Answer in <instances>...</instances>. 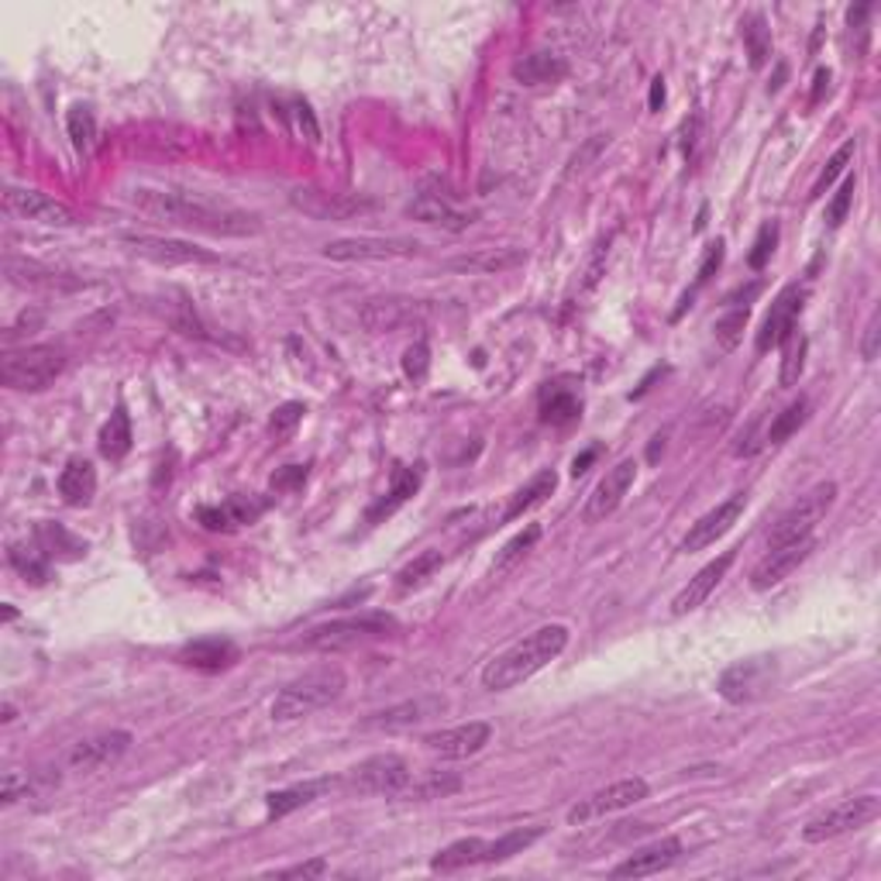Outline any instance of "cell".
<instances>
[{
  "label": "cell",
  "instance_id": "cell-1",
  "mask_svg": "<svg viewBox=\"0 0 881 881\" xmlns=\"http://www.w3.org/2000/svg\"><path fill=\"white\" fill-rule=\"evenodd\" d=\"M131 204H135L145 217L162 220V225L204 231V234H217V238H245V234L262 231V220L252 210H241L228 201H214V196H201V193L135 190Z\"/></svg>",
  "mask_w": 881,
  "mask_h": 881
},
{
  "label": "cell",
  "instance_id": "cell-2",
  "mask_svg": "<svg viewBox=\"0 0 881 881\" xmlns=\"http://www.w3.org/2000/svg\"><path fill=\"white\" fill-rule=\"evenodd\" d=\"M565 648H568V627H562V624L538 627L534 633H527L523 641L506 648L503 654H496L490 661L486 668H482V686H486L490 692L517 689L527 678H534L544 665H551Z\"/></svg>",
  "mask_w": 881,
  "mask_h": 881
},
{
  "label": "cell",
  "instance_id": "cell-3",
  "mask_svg": "<svg viewBox=\"0 0 881 881\" xmlns=\"http://www.w3.org/2000/svg\"><path fill=\"white\" fill-rule=\"evenodd\" d=\"M348 686V678L338 665H327V668H314L306 672L303 678L290 681L276 699H273V720L276 723H293V720H303L311 716L324 707H330Z\"/></svg>",
  "mask_w": 881,
  "mask_h": 881
},
{
  "label": "cell",
  "instance_id": "cell-4",
  "mask_svg": "<svg viewBox=\"0 0 881 881\" xmlns=\"http://www.w3.org/2000/svg\"><path fill=\"white\" fill-rule=\"evenodd\" d=\"M389 630H396V620L389 613H359V616H345V620H330L324 627H314L303 633L300 648L330 654V651H348L359 648L365 641H379Z\"/></svg>",
  "mask_w": 881,
  "mask_h": 881
},
{
  "label": "cell",
  "instance_id": "cell-5",
  "mask_svg": "<svg viewBox=\"0 0 881 881\" xmlns=\"http://www.w3.org/2000/svg\"><path fill=\"white\" fill-rule=\"evenodd\" d=\"M65 369V355L52 345H32L21 351H8L0 362V379L21 393H41L49 389Z\"/></svg>",
  "mask_w": 881,
  "mask_h": 881
},
{
  "label": "cell",
  "instance_id": "cell-6",
  "mask_svg": "<svg viewBox=\"0 0 881 881\" xmlns=\"http://www.w3.org/2000/svg\"><path fill=\"white\" fill-rule=\"evenodd\" d=\"M881 812V799L874 792H865V796H850L844 802H836L823 812H817L812 820H806L802 826V841L806 844H823V841H833V836H844L850 830H861L868 826L871 820H878Z\"/></svg>",
  "mask_w": 881,
  "mask_h": 881
},
{
  "label": "cell",
  "instance_id": "cell-7",
  "mask_svg": "<svg viewBox=\"0 0 881 881\" xmlns=\"http://www.w3.org/2000/svg\"><path fill=\"white\" fill-rule=\"evenodd\" d=\"M833 499H836L833 482H820V486H812L806 496H799L775 520V527H771V534H768V547H782V544H792V541L812 538V527H817L830 514Z\"/></svg>",
  "mask_w": 881,
  "mask_h": 881
},
{
  "label": "cell",
  "instance_id": "cell-8",
  "mask_svg": "<svg viewBox=\"0 0 881 881\" xmlns=\"http://www.w3.org/2000/svg\"><path fill=\"white\" fill-rule=\"evenodd\" d=\"M413 779L410 764L400 755H372L345 775V788L355 796H400V788Z\"/></svg>",
  "mask_w": 881,
  "mask_h": 881
},
{
  "label": "cell",
  "instance_id": "cell-9",
  "mask_svg": "<svg viewBox=\"0 0 881 881\" xmlns=\"http://www.w3.org/2000/svg\"><path fill=\"white\" fill-rule=\"evenodd\" d=\"M775 675H779L775 657H768V654L747 657V661H737V665H731L720 675L716 692L726 702H734V707H744V702L761 699L771 686H775Z\"/></svg>",
  "mask_w": 881,
  "mask_h": 881
},
{
  "label": "cell",
  "instance_id": "cell-10",
  "mask_svg": "<svg viewBox=\"0 0 881 881\" xmlns=\"http://www.w3.org/2000/svg\"><path fill=\"white\" fill-rule=\"evenodd\" d=\"M648 782L644 779H620L613 782L600 792H592L589 799H579L576 806L568 809V823L579 826V823H592V820H603L610 812H620V809H630L637 802L648 799Z\"/></svg>",
  "mask_w": 881,
  "mask_h": 881
},
{
  "label": "cell",
  "instance_id": "cell-11",
  "mask_svg": "<svg viewBox=\"0 0 881 881\" xmlns=\"http://www.w3.org/2000/svg\"><path fill=\"white\" fill-rule=\"evenodd\" d=\"M421 241L413 238H376V234H362V238H338L324 245V258L330 262H386V258H407L417 255Z\"/></svg>",
  "mask_w": 881,
  "mask_h": 881
},
{
  "label": "cell",
  "instance_id": "cell-12",
  "mask_svg": "<svg viewBox=\"0 0 881 881\" xmlns=\"http://www.w3.org/2000/svg\"><path fill=\"white\" fill-rule=\"evenodd\" d=\"M124 245L142 255L159 262V266H214L217 255L207 249H196L190 241H176V238H152V234H124Z\"/></svg>",
  "mask_w": 881,
  "mask_h": 881
},
{
  "label": "cell",
  "instance_id": "cell-13",
  "mask_svg": "<svg viewBox=\"0 0 881 881\" xmlns=\"http://www.w3.org/2000/svg\"><path fill=\"white\" fill-rule=\"evenodd\" d=\"M4 207L14 217L35 220V225H52V228H73L76 225V210L65 207L62 201L49 193L38 190H25V186H8L4 190Z\"/></svg>",
  "mask_w": 881,
  "mask_h": 881
},
{
  "label": "cell",
  "instance_id": "cell-14",
  "mask_svg": "<svg viewBox=\"0 0 881 881\" xmlns=\"http://www.w3.org/2000/svg\"><path fill=\"white\" fill-rule=\"evenodd\" d=\"M806 300H809V286H799V282L785 286V290L775 297V303H771V311H768V317H764V324L758 330V338H755L758 351H768V348L782 345L792 330H796V317L802 314Z\"/></svg>",
  "mask_w": 881,
  "mask_h": 881
},
{
  "label": "cell",
  "instance_id": "cell-15",
  "mask_svg": "<svg viewBox=\"0 0 881 881\" xmlns=\"http://www.w3.org/2000/svg\"><path fill=\"white\" fill-rule=\"evenodd\" d=\"M637 479V461L633 458H624L620 466H613L603 479L600 486L592 490V496L586 499L582 506V523H603L610 514H616V506L624 503V496L630 493Z\"/></svg>",
  "mask_w": 881,
  "mask_h": 881
},
{
  "label": "cell",
  "instance_id": "cell-16",
  "mask_svg": "<svg viewBox=\"0 0 881 881\" xmlns=\"http://www.w3.org/2000/svg\"><path fill=\"white\" fill-rule=\"evenodd\" d=\"M490 737H493V726L482 723V720H472V723H461V726H448V731H434L421 744L437 758L461 761V758L479 755L482 747L490 744Z\"/></svg>",
  "mask_w": 881,
  "mask_h": 881
},
{
  "label": "cell",
  "instance_id": "cell-17",
  "mask_svg": "<svg viewBox=\"0 0 881 881\" xmlns=\"http://www.w3.org/2000/svg\"><path fill=\"white\" fill-rule=\"evenodd\" d=\"M445 710H448L445 696H417V699H407V702H396V707H389L383 713H372L362 726H365V731H410V726L427 723V720L440 716Z\"/></svg>",
  "mask_w": 881,
  "mask_h": 881
},
{
  "label": "cell",
  "instance_id": "cell-18",
  "mask_svg": "<svg viewBox=\"0 0 881 881\" xmlns=\"http://www.w3.org/2000/svg\"><path fill=\"white\" fill-rule=\"evenodd\" d=\"M290 204L317 220H351L372 210V201H362V196H351V193H327V190H293Z\"/></svg>",
  "mask_w": 881,
  "mask_h": 881
},
{
  "label": "cell",
  "instance_id": "cell-19",
  "mask_svg": "<svg viewBox=\"0 0 881 881\" xmlns=\"http://www.w3.org/2000/svg\"><path fill=\"white\" fill-rule=\"evenodd\" d=\"M812 547H817V541L812 538H802V541H792V544H782V547H771V555H764L755 571H751V586L758 592L764 589H775L779 582H785L792 571H796L809 555H812Z\"/></svg>",
  "mask_w": 881,
  "mask_h": 881
},
{
  "label": "cell",
  "instance_id": "cell-20",
  "mask_svg": "<svg viewBox=\"0 0 881 881\" xmlns=\"http://www.w3.org/2000/svg\"><path fill=\"white\" fill-rule=\"evenodd\" d=\"M266 499H255V496H231L225 503H217V506H201L196 510V520H201L207 531H238V527H249L255 523L262 514H266Z\"/></svg>",
  "mask_w": 881,
  "mask_h": 881
},
{
  "label": "cell",
  "instance_id": "cell-21",
  "mask_svg": "<svg viewBox=\"0 0 881 881\" xmlns=\"http://www.w3.org/2000/svg\"><path fill=\"white\" fill-rule=\"evenodd\" d=\"M744 506H747V496L737 493V496H731L726 503H720L716 510L702 514V517L689 527V534L681 538V551H702V547H710L716 538H723V534L731 531V527L740 520Z\"/></svg>",
  "mask_w": 881,
  "mask_h": 881
},
{
  "label": "cell",
  "instance_id": "cell-22",
  "mask_svg": "<svg viewBox=\"0 0 881 881\" xmlns=\"http://www.w3.org/2000/svg\"><path fill=\"white\" fill-rule=\"evenodd\" d=\"M131 747V734L128 731H110V734H100V737H90V740H80L65 764L73 771H97L104 764H114L124 751Z\"/></svg>",
  "mask_w": 881,
  "mask_h": 881
},
{
  "label": "cell",
  "instance_id": "cell-23",
  "mask_svg": "<svg viewBox=\"0 0 881 881\" xmlns=\"http://www.w3.org/2000/svg\"><path fill=\"white\" fill-rule=\"evenodd\" d=\"M734 551H726V555H720L716 562H710L707 568H699L696 571V579H689V586L678 592V596L672 600V613L675 616H686V613H692V610H699L702 603L710 600V592L723 582V576L726 571H731V565H734Z\"/></svg>",
  "mask_w": 881,
  "mask_h": 881
},
{
  "label": "cell",
  "instance_id": "cell-24",
  "mask_svg": "<svg viewBox=\"0 0 881 881\" xmlns=\"http://www.w3.org/2000/svg\"><path fill=\"white\" fill-rule=\"evenodd\" d=\"M241 657L238 644L228 637H201L180 648V665L196 668V672H225Z\"/></svg>",
  "mask_w": 881,
  "mask_h": 881
},
{
  "label": "cell",
  "instance_id": "cell-25",
  "mask_svg": "<svg viewBox=\"0 0 881 881\" xmlns=\"http://www.w3.org/2000/svg\"><path fill=\"white\" fill-rule=\"evenodd\" d=\"M678 854H681V841H675V836H665V841H654L641 850H633L624 865H616L613 868V878H648V874H657V871H665L678 861Z\"/></svg>",
  "mask_w": 881,
  "mask_h": 881
},
{
  "label": "cell",
  "instance_id": "cell-26",
  "mask_svg": "<svg viewBox=\"0 0 881 881\" xmlns=\"http://www.w3.org/2000/svg\"><path fill=\"white\" fill-rule=\"evenodd\" d=\"M407 214L421 220V225H434V228H445V231H466V228H472V220H475L472 210L455 207L440 193H421L407 207Z\"/></svg>",
  "mask_w": 881,
  "mask_h": 881
},
{
  "label": "cell",
  "instance_id": "cell-27",
  "mask_svg": "<svg viewBox=\"0 0 881 881\" xmlns=\"http://www.w3.org/2000/svg\"><path fill=\"white\" fill-rule=\"evenodd\" d=\"M335 788V782L330 779H311V782H297V785H286V788H276L266 796V809H269V820H282V817H290V812L303 809V806H311L317 802L324 792Z\"/></svg>",
  "mask_w": 881,
  "mask_h": 881
},
{
  "label": "cell",
  "instance_id": "cell-28",
  "mask_svg": "<svg viewBox=\"0 0 881 881\" xmlns=\"http://www.w3.org/2000/svg\"><path fill=\"white\" fill-rule=\"evenodd\" d=\"M582 417V393L565 383H547L541 393V421L551 427H568Z\"/></svg>",
  "mask_w": 881,
  "mask_h": 881
},
{
  "label": "cell",
  "instance_id": "cell-29",
  "mask_svg": "<svg viewBox=\"0 0 881 881\" xmlns=\"http://www.w3.org/2000/svg\"><path fill=\"white\" fill-rule=\"evenodd\" d=\"M527 258L523 249H482V252H472V255H458V258H448L445 266L451 273H486V276H496V273H506V269H517L520 262Z\"/></svg>",
  "mask_w": 881,
  "mask_h": 881
},
{
  "label": "cell",
  "instance_id": "cell-30",
  "mask_svg": "<svg viewBox=\"0 0 881 881\" xmlns=\"http://www.w3.org/2000/svg\"><path fill=\"white\" fill-rule=\"evenodd\" d=\"M97 493V469L86 458H70L59 472V496L70 506H86Z\"/></svg>",
  "mask_w": 881,
  "mask_h": 881
},
{
  "label": "cell",
  "instance_id": "cell-31",
  "mask_svg": "<svg viewBox=\"0 0 881 881\" xmlns=\"http://www.w3.org/2000/svg\"><path fill=\"white\" fill-rule=\"evenodd\" d=\"M421 482H424V466L396 469V472H393V490L369 510V523H379L383 517H393V514L400 510V506H403L417 490H421Z\"/></svg>",
  "mask_w": 881,
  "mask_h": 881
},
{
  "label": "cell",
  "instance_id": "cell-32",
  "mask_svg": "<svg viewBox=\"0 0 881 881\" xmlns=\"http://www.w3.org/2000/svg\"><path fill=\"white\" fill-rule=\"evenodd\" d=\"M568 73V62L555 52H534V56H523L517 65H514V76L523 83V86H544V83H558L565 80Z\"/></svg>",
  "mask_w": 881,
  "mask_h": 881
},
{
  "label": "cell",
  "instance_id": "cell-33",
  "mask_svg": "<svg viewBox=\"0 0 881 881\" xmlns=\"http://www.w3.org/2000/svg\"><path fill=\"white\" fill-rule=\"evenodd\" d=\"M555 490H558V475L551 472V469L538 472L531 482H527V486H520V490L510 496V503H506V510H503V520H517V517H523L527 510H534V506H541Z\"/></svg>",
  "mask_w": 881,
  "mask_h": 881
},
{
  "label": "cell",
  "instance_id": "cell-34",
  "mask_svg": "<svg viewBox=\"0 0 881 881\" xmlns=\"http://www.w3.org/2000/svg\"><path fill=\"white\" fill-rule=\"evenodd\" d=\"M486 847H490V841H482V836L455 841L431 857V871H458V868H469V865H482L486 861Z\"/></svg>",
  "mask_w": 881,
  "mask_h": 881
},
{
  "label": "cell",
  "instance_id": "cell-35",
  "mask_svg": "<svg viewBox=\"0 0 881 881\" xmlns=\"http://www.w3.org/2000/svg\"><path fill=\"white\" fill-rule=\"evenodd\" d=\"M38 551L46 558H62V562H76L86 555V541H80L76 534H70L59 523H38Z\"/></svg>",
  "mask_w": 881,
  "mask_h": 881
},
{
  "label": "cell",
  "instance_id": "cell-36",
  "mask_svg": "<svg viewBox=\"0 0 881 881\" xmlns=\"http://www.w3.org/2000/svg\"><path fill=\"white\" fill-rule=\"evenodd\" d=\"M461 788V779L458 775H445V771H427V775L421 779H410L403 788H400V796L396 799H445L451 796V792Z\"/></svg>",
  "mask_w": 881,
  "mask_h": 881
},
{
  "label": "cell",
  "instance_id": "cell-37",
  "mask_svg": "<svg viewBox=\"0 0 881 881\" xmlns=\"http://www.w3.org/2000/svg\"><path fill=\"white\" fill-rule=\"evenodd\" d=\"M97 445H100V455L110 458V461H121L131 451V421H128L124 407H118L114 413H110V421L100 427Z\"/></svg>",
  "mask_w": 881,
  "mask_h": 881
},
{
  "label": "cell",
  "instance_id": "cell-38",
  "mask_svg": "<svg viewBox=\"0 0 881 881\" xmlns=\"http://www.w3.org/2000/svg\"><path fill=\"white\" fill-rule=\"evenodd\" d=\"M541 836H544V826H520V830L503 833L499 841H490V847H486V861H482V865L510 861L514 854H523L531 844H538Z\"/></svg>",
  "mask_w": 881,
  "mask_h": 881
},
{
  "label": "cell",
  "instance_id": "cell-39",
  "mask_svg": "<svg viewBox=\"0 0 881 881\" xmlns=\"http://www.w3.org/2000/svg\"><path fill=\"white\" fill-rule=\"evenodd\" d=\"M541 541V527L538 523H531V527H523V531L514 538V541H506L503 544V551L496 555V562H493V579H499V576H506V571H514L527 555H531V547Z\"/></svg>",
  "mask_w": 881,
  "mask_h": 881
},
{
  "label": "cell",
  "instance_id": "cell-40",
  "mask_svg": "<svg viewBox=\"0 0 881 881\" xmlns=\"http://www.w3.org/2000/svg\"><path fill=\"white\" fill-rule=\"evenodd\" d=\"M740 35H744L747 56H751V65L761 70V65L771 59V28H768L764 14H747L740 21Z\"/></svg>",
  "mask_w": 881,
  "mask_h": 881
},
{
  "label": "cell",
  "instance_id": "cell-41",
  "mask_svg": "<svg viewBox=\"0 0 881 881\" xmlns=\"http://www.w3.org/2000/svg\"><path fill=\"white\" fill-rule=\"evenodd\" d=\"M445 565V555L440 551H424V555H417L410 565L400 568V576H396V589L400 592H410V589H421L427 586V579H434V571Z\"/></svg>",
  "mask_w": 881,
  "mask_h": 881
},
{
  "label": "cell",
  "instance_id": "cell-42",
  "mask_svg": "<svg viewBox=\"0 0 881 881\" xmlns=\"http://www.w3.org/2000/svg\"><path fill=\"white\" fill-rule=\"evenodd\" d=\"M410 317H413V311H410V306H403L400 300H372L362 311V321H365L369 330H396Z\"/></svg>",
  "mask_w": 881,
  "mask_h": 881
},
{
  "label": "cell",
  "instance_id": "cell-43",
  "mask_svg": "<svg viewBox=\"0 0 881 881\" xmlns=\"http://www.w3.org/2000/svg\"><path fill=\"white\" fill-rule=\"evenodd\" d=\"M806 417H809V403L799 396L796 403H788V407L775 417V421H771V427H768V445H782L785 437H792V434H796V431L806 424Z\"/></svg>",
  "mask_w": 881,
  "mask_h": 881
},
{
  "label": "cell",
  "instance_id": "cell-44",
  "mask_svg": "<svg viewBox=\"0 0 881 881\" xmlns=\"http://www.w3.org/2000/svg\"><path fill=\"white\" fill-rule=\"evenodd\" d=\"M747 317H751V311L747 306H731L716 324H713V335H716V345L723 351H734L744 338V327H747Z\"/></svg>",
  "mask_w": 881,
  "mask_h": 881
},
{
  "label": "cell",
  "instance_id": "cell-45",
  "mask_svg": "<svg viewBox=\"0 0 881 881\" xmlns=\"http://www.w3.org/2000/svg\"><path fill=\"white\" fill-rule=\"evenodd\" d=\"M65 131H70V138L80 152H86L97 138V121H94V110L90 107H70V114H65Z\"/></svg>",
  "mask_w": 881,
  "mask_h": 881
},
{
  "label": "cell",
  "instance_id": "cell-46",
  "mask_svg": "<svg viewBox=\"0 0 881 881\" xmlns=\"http://www.w3.org/2000/svg\"><path fill=\"white\" fill-rule=\"evenodd\" d=\"M723 255H726V245L723 241H716V245H710L707 249V255H702V266H699V273H696V282H692V290L681 297V303H678V311H675V317H681V311H686V306L692 303V297L702 290V286H707L710 279H713V273L723 266Z\"/></svg>",
  "mask_w": 881,
  "mask_h": 881
},
{
  "label": "cell",
  "instance_id": "cell-47",
  "mask_svg": "<svg viewBox=\"0 0 881 881\" xmlns=\"http://www.w3.org/2000/svg\"><path fill=\"white\" fill-rule=\"evenodd\" d=\"M854 152H857V142H847V145H841V148H836L833 156L826 159V166H823V172H820V180L812 183V193H809L812 201H817V196H823V193L833 186L836 176H841V172L847 169V162L854 159Z\"/></svg>",
  "mask_w": 881,
  "mask_h": 881
},
{
  "label": "cell",
  "instance_id": "cell-48",
  "mask_svg": "<svg viewBox=\"0 0 881 881\" xmlns=\"http://www.w3.org/2000/svg\"><path fill=\"white\" fill-rule=\"evenodd\" d=\"M11 565H14L25 579H32L35 586L49 579L46 555H41V551H35V547H11Z\"/></svg>",
  "mask_w": 881,
  "mask_h": 881
},
{
  "label": "cell",
  "instance_id": "cell-49",
  "mask_svg": "<svg viewBox=\"0 0 881 881\" xmlns=\"http://www.w3.org/2000/svg\"><path fill=\"white\" fill-rule=\"evenodd\" d=\"M775 245H779V225H775V220H771V225H764V228L758 231L755 249H751V255H747V266H751V269H764V266H768V258H771V252H775Z\"/></svg>",
  "mask_w": 881,
  "mask_h": 881
},
{
  "label": "cell",
  "instance_id": "cell-50",
  "mask_svg": "<svg viewBox=\"0 0 881 881\" xmlns=\"http://www.w3.org/2000/svg\"><path fill=\"white\" fill-rule=\"evenodd\" d=\"M792 335H796V330H792ZM792 335H788V341H792ZM806 351H809L806 338L792 341V348L785 351V362H782V376H779V383H782V386H792V383H796V379L802 376V365H806Z\"/></svg>",
  "mask_w": 881,
  "mask_h": 881
},
{
  "label": "cell",
  "instance_id": "cell-51",
  "mask_svg": "<svg viewBox=\"0 0 881 881\" xmlns=\"http://www.w3.org/2000/svg\"><path fill=\"white\" fill-rule=\"evenodd\" d=\"M427 369H431V348L424 341H417L403 351V372H407V379L413 383H424L427 376Z\"/></svg>",
  "mask_w": 881,
  "mask_h": 881
},
{
  "label": "cell",
  "instance_id": "cell-52",
  "mask_svg": "<svg viewBox=\"0 0 881 881\" xmlns=\"http://www.w3.org/2000/svg\"><path fill=\"white\" fill-rule=\"evenodd\" d=\"M854 190H857V180H854V176H847V180L841 183V190H836L830 210H826L830 228H841L844 220H847V210H850V204H854Z\"/></svg>",
  "mask_w": 881,
  "mask_h": 881
},
{
  "label": "cell",
  "instance_id": "cell-53",
  "mask_svg": "<svg viewBox=\"0 0 881 881\" xmlns=\"http://www.w3.org/2000/svg\"><path fill=\"white\" fill-rule=\"evenodd\" d=\"M303 413H306V407H303V403H282V407L273 413L269 431H273L276 437H290V434L297 431V424L303 421Z\"/></svg>",
  "mask_w": 881,
  "mask_h": 881
},
{
  "label": "cell",
  "instance_id": "cell-54",
  "mask_svg": "<svg viewBox=\"0 0 881 881\" xmlns=\"http://www.w3.org/2000/svg\"><path fill=\"white\" fill-rule=\"evenodd\" d=\"M878 338H881V314L874 311L868 327H865V338H861V359L865 362H874L878 359Z\"/></svg>",
  "mask_w": 881,
  "mask_h": 881
},
{
  "label": "cell",
  "instance_id": "cell-55",
  "mask_svg": "<svg viewBox=\"0 0 881 881\" xmlns=\"http://www.w3.org/2000/svg\"><path fill=\"white\" fill-rule=\"evenodd\" d=\"M324 871H327V861H324V857H314V861H306V865H293V868L276 871V878H317Z\"/></svg>",
  "mask_w": 881,
  "mask_h": 881
},
{
  "label": "cell",
  "instance_id": "cell-56",
  "mask_svg": "<svg viewBox=\"0 0 881 881\" xmlns=\"http://www.w3.org/2000/svg\"><path fill=\"white\" fill-rule=\"evenodd\" d=\"M303 479H306V469L303 466H286V472L273 475V486L276 490H290V486H300Z\"/></svg>",
  "mask_w": 881,
  "mask_h": 881
},
{
  "label": "cell",
  "instance_id": "cell-57",
  "mask_svg": "<svg viewBox=\"0 0 881 881\" xmlns=\"http://www.w3.org/2000/svg\"><path fill=\"white\" fill-rule=\"evenodd\" d=\"M648 104H651V110H657L661 104H665V80H661V76L651 83V100Z\"/></svg>",
  "mask_w": 881,
  "mask_h": 881
},
{
  "label": "cell",
  "instance_id": "cell-58",
  "mask_svg": "<svg viewBox=\"0 0 881 881\" xmlns=\"http://www.w3.org/2000/svg\"><path fill=\"white\" fill-rule=\"evenodd\" d=\"M826 86H830V73L820 70V73H817V90H812V104H820V97H823Z\"/></svg>",
  "mask_w": 881,
  "mask_h": 881
},
{
  "label": "cell",
  "instance_id": "cell-59",
  "mask_svg": "<svg viewBox=\"0 0 881 881\" xmlns=\"http://www.w3.org/2000/svg\"><path fill=\"white\" fill-rule=\"evenodd\" d=\"M592 458H596V451H586L582 458H576V466H571V472H576V475H582V472H586V466H589Z\"/></svg>",
  "mask_w": 881,
  "mask_h": 881
},
{
  "label": "cell",
  "instance_id": "cell-60",
  "mask_svg": "<svg viewBox=\"0 0 881 881\" xmlns=\"http://www.w3.org/2000/svg\"><path fill=\"white\" fill-rule=\"evenodd\" d=\"M657 451H665V434H657V437H654V445H651V451H648V458L654 461V458H657Z\"/></svg>",
  "mask_w": 881,
  "mask_h": 881
}]
</instances>
